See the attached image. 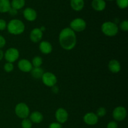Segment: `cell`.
<instances>
[{"mask_svg": "<svg viewBox=\"0 0 128 128\" xmlns=\"http://www.w3.org/2000/svg\"><path fill=\"white\" fill-rule=\"evenodd\" d=\"M59 42L64 50L67 51L72 50L77 42L76 33L70 28L62 29L59 34Z\"/></svg>", "mask_w": 128, "mask_h": 128, "instance_id": "cell-1", "label": "cell"}, {"mask_svg": "<svg viewBox=\"0 0 128 128\" xmlns=\"http://www.w3.org/2000/svg\"><path fill=\"white\" fill-rule=\"evenodd\" d=\"M8 31L13 35H19L22 34L25 30V25L21 20L13 19L7 24Z\"/></svg>", "mask_w": 128, "mask_h": 128, "instance_id": "cell-2", "label": "cell"}, {"mask_svg": "<svg viewBox=\"0 0 128 128\" xmlns=\"http://www.w3.org/2000/svg\"><path fill=\"white\" fill-rule=\"evenodd\" d=\"M101 30L104 34L109 37L115 36L119 31L118 25L112 21H106L103 22L101 25Z\"/></svg>", "mask_w": 128, "mask_h": 128, "instance_id": "cell-3", "label": "cell"}, {"mask_svg": "<svg viewBox=\"0 0 128 128\" xmlns=\"http://www.w3.org/2000/svg\"><path fill=\"white\" fill-rule=\"evenodd\" d=\"M15 114L18 118L21 119H26L28 118L30 114V108L24 102H20L15 106Z\"/></svg>", "mask_w": 128, "mask_h": 128, "instance_id": "cell-4", "label": "cell"}, {"mask_svg": "<svg viewBox=\"0 0 128 128\" xmlns=\"http://www.w3.org/2000/svg\"><path fill=\"white\" fill-rule=\"evenodd\" d=\"M70 26V28L74 32H81L86 29V22L82 18H77L71 21Z\"/></svg>", "mask_w": 128, "mask_h": 128, "instance_id": "cell-5", "label": "cell"}, {"mask_svg": "<svg viewBox=\"0 0 128 128\" xmlns=\"http://www.w3.org/2000/svg\"><path fill=\"white\" fill-rule=\"evenodd\" d=\"M20 57V52L18 50L15 48H10L4 52V58L8 62L13 63L17 61Z\"/></svg>", "mask_w": 128, "mask_h": 128, "instance_id": "cell-6", "label": "cell"}, {"mask_svg": "<svg viewBox=\"0 0 128 128\" xmlns=\"http://www.w3.org/2000/svg\"><path fill=\"white\" fill-rule=\"evenodd\" d=\"M42 82L45 86L48 87L52 88L55 86L57 83V77L54 73L51 72H44L42 78H41Z\"/></svg>", "mask_w": 128, "mask_h": 128, "instance_id": "cell-7", "label": "cell"}, {"mask_svg": "<svg viewBox=\"0 0 128 128\" xmlns=\"http://www.w3.org/2000/svg\"><path fill=\"white\" fill-rule=\"evenodd\" d=\"M127 116V110L123 106H118L112 111V117L116 121H122Z\"/></svg>", "mask_w": 128, "mask_h": 128, "instance_id": "cell-8", "label": "cell"}, {"mask_svg": "<svg viewBox=\"0 0 128 128\" xmlns=\"http://www.w3.org/2000/svg\"><path fill=\"white\" fill-rule=\"evenodd\" d=\"M69 114L68 111L62 108L58 109L55 112V118L58 122L60 124L65 123L68 120Z\"/></svg>", "mask_w": 128, "mask_h": 128, "instance_id": "cell-9", "label": "cell"}, {"mask_svg": "<svg viewBox=\"0 0 128 128\" xmlns=\"http://www.w3.org/2000/svg\"><path fill=\"white\" fill-rule=\"evenodd\" d=\"M18 67L20 69V71L24 72H31L32 69L33 68L31 62L26 59H22L20 60L18 64Z\"/></svg>", "mask_w": 128, "mask_h": 128, "instance_id": "cell-10", "label": "cell"}, {"mask_svg": "<svg viewBox=\"0 0 128 128\" xmlns=\"http://www.w3.org/2000/svg\"><path fill=\"white\" fill-rule=\"evenodd\" d=\"M42 36H43V32H42L38 28L32 29L30 35L31 41L35 43L41 41L42 39Z\"/></svg>", "mask_w": 128, "mask_h": 128, "instance_id": "cell-11", "label": "cell"}, {"mask_svg": "<svg viewBox=\"0 0 128 128\" xmlns=\"http://www.w3.org/2000/svg\"><path fill=\"white\" fill-rule=\"evenodd\" d=\"M23 16L27 21L32 22L36 20L38 14L36 10H34L32 8L28 7L25 8L23 11Z\"/></svg>", "mask_w": 128, "mask_h": 128, "instance_id": "cell-12", "label": "cell"}, {"mask_svg": "<svg viewBox=\"0 0 128 128\" xmlns=\"http://www.w3.org/2000/svg\"><path fill=\"white\" fill-rule=\"evenodd\" d=\"M83 120L85 123L90 126H93L96 124L98 122V117L96 114L94 112H88L84 116Z\"/></svg>", "mask_w": 128, "mask_h": 128, "instance_id": "cell-13", "label": "cell"}, {"mask_svg": "<svg viewBox=\"0 0 128 128\" xmlns=\"http://www.w3.org/2000/svg\"><path fill=\"white\" fill-rule=\"evenodd\" d=\"M39 49L42 54H49L52 51V44L47 41H42L39 45Z\"/></svg>", "mask_w": 128, "mask_h": 128, "instance_id": "cell-14", "label": "cell"}, {"mask_svg": "<svg viewBox=\"0 0 128 128\" xmlns=\"http://www.w3.org/2000/svg\"><path fill=\"white\" fill-rule=\"evenodd\" d=\"M91 6L96 11H102L106 7V1L104 0H92Z\"/></svg>", "mask_w": 128, "mask_h": 128, "instance_id": "cell-15", "label": "cell"}, {"mask_svg": "<svg viewBox=\"0 0 128 128\" xmlns=\"http://www.w3.org/2000/svg\"><path fill=\"white\" fill-rule=\"evenodd\" d=\"M108 68L112 73H118L121 71V66L118 60H111L108 63Z\"/></svg>", "mask_w": 128, "mask_h": 128, "instance_id": "cell-16", "label": "cell"}, {"mask_svg": "<svg viewBox=\"0 0 128 128\" xmlns=\"http://www.w3.org/2000/svg\"><path fill=\"white\" fill-rule=\"evenodd\" d=\"M70 5L71 8L76 11H80L84 7V0H71Z\"/></svg>", "mask_w": 128, "mask_h": 128, "instance_id": "cell-17", "label": "cell"}, {"mask_svg": "<svg viewBox=\"0 0 128 128\" xmlns=\"http://www.w3.org/2000/svg\"><path fill=\"white\" fill-rule=\"evenodd\" d=\"M30 120L32 123H40L43 120V116L42 113L39 111H34L30 114Z\"/></svg>", "mask_w": 128, "mask_h": 128, "instance_id": "cell-18", "label": "cell"}, {"mask_svg": "<svg viewBox=\"0 0 128 128\" xmlns=\"http://www.w3.org/2000/svg\"><path fill=\"white\" fill-rule=\"evenodd\" d=\"M11 8V2L10 0H0V12L6 13Z\"/></svg>", "mask_w": 128, "mask_h": 128, "instance_id": "cell-19", "label": "cell"}, {"mask_svg": "<svg viewBox=\"0 0 128 128\" xmlns=\"http://www.w3.org/2000/svg\"><path fill=\"white\" fill-rule=\"evenodd\" d=\"M44 72V71L41 67L34 68L31 71V74L34 78L40 79L42 78Z\"/></svg>", "mask_w": 128, "mask_h": 128, "instance_id": "cell-20", "label": "cell"}, {"mask_svg": "<svg viewBox=\"0 0 128 128\" xmlns=\"http://www.w3.org/2000/svg\"><path fill=\"white\" fill-rule=\"evenodd\" d=\"M25 6V0H12L11 7L16 10L22 9Z\"/></svg>", "mask_w": 128, "mask_h": 128, "instance_id": "cell-21", "label": "cell"}, {"mask_svg": "<svg viewBox=\"0 0 128 128\" xmlns=\"http://www.w3.org/2000/svg\"><path fill=\"white\" fill-rule=\"evenodd\" d=\"M31 64H32V66H33L34 68L41 67V65H42V58H41V56H34V57L32 59Z\"/></svg>", "mask_w": 128, "mask_h": 128, "instance_id": "cell-22", "label": "cell"}, {"mask_svg": "<svg viewBox=\"0 0 128 128\" xmlns=\"http://www.w3.org/2000/svg\"><path fill=\"white\" fill-rule=\"evenodd\" d=\"M32 126V122L28 118L23 119L21 121V127L22 128H31Z\"/></svg>", "mask_w": 128, "mask_h": 128, "instance_id": "cell-23", "label": "cell"}, {"mask_svg": "<svg viewBox=\"0 0 128 128\" xmlns=\"http://www.w3.org/2000/svg\"><path fill=\"white\" fill-rule=\"evenodd\" d=\"M116 4L120 9H126L128 6V0H116Z\"/></svg>", "mask_w": 128, "mask_h": 128, "instance_id": "cell-24", "label": "cell"}, {"mask_svg": "<svg viewBox=\"0 0 128 128\" xmlns=\"http://www.w3.org/2000/svg\"><path fill=\"white\" fill-rule=\"evenodd\" d=\"M4 70L6 72H10L13 71L14 70V65L11 62H6L4 65Z\"/></svg>", "mask_w": 128, "mask_h": 128, "instance_id": "cell-25", "label": "cell"}, {"mask_svg": "<svg viewBox=\"0 0 128 128\" xmlns=\"http://www.w3.org/2000/svg\"><path fill=\"white\" fill-rule=\"evenodd\" d=\"M106 114V110L103 107H101L98 109L96 111V115L98 117H103Z\"/></svg>", "mask_w": 128, "mask_h": 128, "instance_id": "cell-26", "label": "cell"}, {"mask_svg": "<svg viewBox=\"0 0 128 128\" xmlns=\"http://www.w3.org/2000/svg\"><path fill=\"white\" fill-rule=\"evenodd\" d=\"M120 28L123 31H128V21L124 20L120 24Z\"/></svg>", "mask_w": 128, "mask_h": 128, "instance_id": "cell-27", "label": "cell"}, {"mask_svg": "<svg viewBox=\"0 0 128 128\" xmlns=\"http://www.w3.org/2000/svg\"><path fill=\"white\" fill-rule=\"evenodd\" d=\"M7 28L6 21L3 19H0V31H4Z\"/></svg>", "mask_w": 128, "mask_h": 128, "instance_id": "cell-28", "label": "cell"}, {"mask_svg": "<svg viewBox=\"0 0 128 128\" xmlns=\"http://www.w3.org/2000/svg\"><path fill=\"white\" fill-rule=\"evenodd\" d=\"M118 125L116 121H110L107 124V128H118Z\"/></svg>", "mask_w": 128, "mask_h": 128, "instance_id": "cell-29", "label": "cell"}, {"mask_svg": "<svg viewBox=\"0 0 128 128\" xmlns=\"http://www.w3.org/2000/svg\"><path fill=\"white\" fill-rule=\"evenodd\" d=\"M48 128H62V126H61V124L59 122H54L50 124Z\"/></svg>", "mask_w": 128, "mask_h": 128, "instance_id": "cell-30", "label": "cell"}, {"mask_svg": "<svg viewBox=\"0 0 128 128\" xmlns=\"http://www.w3.org/2000/svg\"><path fill=\"white\" fill-rule=\"evenodd\" d=\"M6 41L4 38L2 36H1V35H0V49L4 47L5 44H6Z\"/></svg>", "mask_w": 128, "mask_h": 128, "instance_id": "cell-31", "label": "cell"}, {"mask_svg": "<svg viewBox=\"0 0 128 128\" xmlns=\"http://www.w3.org/2000/svg\"><path fill=\"white\" fill-rule=\"evenodd\" d=\"M9 13L11 15V16H16L18 14V10H15V9L12 8L11 7V8L8 11Z\"/></svg>", "mask_w": 128, "mask_h": 128, "instance_id": "cell-32", "label": "cell"}, {"mask_svg": "<svg viewBox=\"0 0 128 128\" xmlns=\"http://www.w3.org/2000/svg\"><path fill=\"white\" fill-rule=\"evenodd\" d=\"M52 91L54 92V93H57L59 91V88L57 87V86L55 85V86H52Z\"/></svg>", "mask_w": 128, "mask_h": 128, "instance_id": "cell-33", "label": "cell"}, {"mask_svg": "<svg viewBox=\"0 0 128 128\" xmlns=\"http://www.w3.org/2000/svg\"><path fill=\"white\" fill-rule=\"evenodd\" d=\"M4 52H3L2 50L0 49V61L4 58Z\"/></svg>", "mask_w": 128, "mask_h": 128, "instance_id": "cell-34", "label": "cell"}, {"mask_svg": "<svg viewBox=\"0 0 128 128\" xmlns=\"http://www.w3.org/2000/svg\"><path fill=\"white\" fill-rule=\"evenodd\" d=\"M40 29V30L42 31V32H43V31H44L45 30H46V28H45L44 26H41Z\"/></svg>", "mask_w": 128, "mask_h": 128, "instance_id": "cell-35", "label": "cell"}, {"mask_svg": "<svg viewBox=\"0 0 128 128\" xmlns=\"http://www.w3.org/2000/svg\"><path fill=\"white\" fill-rule=\"evenodd\" d=\"M108 1H113V0H108Z\"/></svg>", "mask_w": 128, "mask_h": 128, "instance_id": "cell-36", "label": "cell"}]
</instances>
